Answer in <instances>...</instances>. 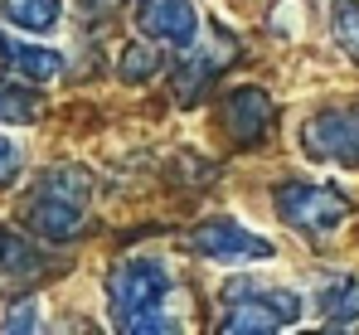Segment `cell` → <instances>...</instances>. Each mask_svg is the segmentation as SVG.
<instances>
[{"label":"cell","instance_id":"6da1fadb","mask_svg":"<svg viewBox=\"0 0 359 335\" xmlns=\"http://www.w3.org/2000/svg\"><path fill=\"white\" fill-rule=\"evenodd\" d=\"M175 291V277L165 258L156 253H131L107 272V316L126 335H170L180 321L165 311V296Z\"/></svg>","mask_w":359,"mask_h":335},{"label":"cell","instance_id":"7a4b0ae2","mask_svg":"<svg viewBox=\"0 0 359 335\" xmlns=\"http://www.w3.org/2000/svg\"><path fill=\"white\" fill-rule=\"evenodd\" d=\"M88 209H93V175L83 166H54L29 190L25 223L44 243H73L88 223Z\"/></svg>","mask_w":359,"mask_h":335},{"label":"cell","instance_id":"3957f363","mask_svg":"<svg viewBox=\"0 0 359 335\" xmlns=\"http://www.w3.org/2000/svg\"><path fill=\"white\" fill-rule=\"evenodd\" d=\"M306 316V301L292 287H262L252 277L224 282V316H219V335H272L292 331Z\"/></svg>","mask_w":359,"mask_h":335},{"label":"cell","instance_id":"277c9868","mask_svg":"<svg viewBox=\"0 0 359 335\" xmlns=\"http://www.w3.org/2000/svg\"><path fill=\"white\" fill-rule=\"evenodd\" d=\"M272 209L282 214V223H292L297 233H306L311 243H325V238H335L345 219H350V199H345V190H335V185H320V180H277L272 185Z\"/></svg>","mask_w":359,"mask_h":335},{"label":"cell","instance_id":"5b68a950","mask_svg":"<svg viewBox=\"0 0 359 335\" xmlns=\"http://www.w3.org/2000/svg\"><path fill=\"white\" fill-rule=\"evenodd\" d=\"M301 151L316 166H359V107H316L301 121Z\"/></svg>","mask_w":359,"mask_h":335},{"label":"cell","instance_id":"8992f818","mask_svg":"<svg viewBox=\"0 0 359 335\" xmlns=\"http://www.w3.org/2000/svg\"><path fill=\"white\" fill-rule=\"evenodd\" d=\"M189 248L199 258H214V263H229V268H248V263H272L277 258V243L262 238L257 228H248L243 219H204L189 228Z\"/></svg>","mask_w":359,"mask_h":335},{"label":"cell","instance_id":"52a82bcc","mask_svg":"<svg viewBox=\"0 0 359 335\" xmlns=\"http://www.w3.org/2000/svg\"><path fill=\"white\" fill-rule=\"evenodd\" d=\"M233 58H238V39H233L224 25H214V39H209V44H199V49L189 44V58L175 68V98L184 103V107H189V103H199V98L209 93V83H214Z\"/></svg>","mask_w":359,"mask_h":335},{"label":"cell","instance_id":"ba28073f","mask_svg":"<svg viewBox=\"0 0 359 335\" xmlns=\"http://www.w3.org/2000/svg\"><path fill=\"white\" fill-rule=\"evenodd\" d=\"M219 121H224V131H229L238 146H257V141L272 131L277 107H272V98H267L262 88L238 83V88L224 93V103H219Z\"/></svg>","mask_w":359,"mask_h":335},{"label":"cell","instance_id":"9c48e42d","mask_svg":"<svg viewBox=\"0 0 359 335\" xmlns=\"http://www.w3.org/2000/svg\"><path fill=\"white\" fill-rule=\"evenodd\" d=\"M136 29L146 39L189 49L199 39V5L194 0H136Z\"/></svg>","mask_w":359,"mask_h":335},{"label":"cell","instance_id":"30bf717a","mask_svg":"<svg viewBox=\"0 0 359 335\" xmlns=\"http://www.w3.org/2000/svg\"><path fill=\"white\" fill-rule=\"evenodd\" d=\"M316 316L320 326L330 331H345V326H359V277L355 272H325L316 282Z\"/></svg>","mask_w":359,"mask_h":335},{"label":"cell","instance_id":"8fae6325","mask_svg":"<svg viewBox=\"0 0 359 335\" xmlns=\"http://www.w3.org/2000/svg\"><path fill=\"white\" fill-rule=\"evenodd\" d=\"M0 63H5L10 73L29 78V83H54L63 68H68V58H63L59 49H49V44H25V39H0Z\"/></svg>","mask_w":359,"mask_h":335},{"label":"cell","instance_id":"7c38bea8","mask_svg":"<svg viewBox=\"0 0 359 335\" xmlns=\"http://www.w3.org/2000/svg\"><path fill=\"white\" fill-rule=\"evenodd\" d=\"M44 112V93L29 78H0V121L5 126H34Z\"/></svg>","mask_w":359,"mask_h":335},{"label":"cell","instance_id":"4fadbf2b","mask_svg":"<svg viewBox=\"0 0 359 335\" xmlns=\"http://www.w3.org/2000/svg\"><path fill=\"white\" fill-rule=\"evenodd\" d=\"M0 15H5V25H15L25 34H54L63 5L59 0H0Z\"/></svg>","mask_w":359,"mask_h":335},{"label":"cell","instance_id":"5bb4252c","mask_svg":"<svg viewBox=\"0 0 359 335\" xmlns=\"http://www.w3.org/2000/svg\"><path fill=\"white\" fill-rule=\"evenodd\" d=\"M39 272V248L20 233H0V282H29Z\"/></svg>","mask_w":359,"mask_h":335},{"label":"cell","instance_id":"9a60e30c","mask_svg":"<svg viewBox=\"0 0 359 335\" xmlns=\"http://www.w3.org/2000/svg\"><path fill=\"white\" fill-rule=\"evenodd\" d=\"M161 39H136V44H126L121 49V58H117V73H121V83H151L156 73H161Z\"/></svg>","mask_w":359,"mask_h":335},{"label":"cell","instance_id":"2e32d148","mask_svg":"<svg viewBox=\"0 0 359 335\" xmlns=\"http://www.w3.org/2000/svg\"><path fill=\"white\" fill-rule=\"evenodd\" d=\"M330 34H335V44L359 63V0H335V10H330Z\"/></svg>","mask_w":359,"mask_h":335},{"label":"cell","instance_id":"e0dca14e","mask_svg":"<svg viewBox=\"0 0 359 335\" xmlns=\"http://www.w3.org/2000/svg\"><path fill=\"white\" fill-rule=\"evenodd\" d=\"M20 170H25V151H20L10 136H0V190H5V185H15V180H20Z\"/></svg>","mask_w":359,"mask_h":335},{"label":"cell","instance_id":"ac0fdd59","mask_svg":"<svg viewBox=\"0 0 359 335\" xmlns=\"http://www.w3.org/2000/svg\"><path fill=\"white\" fill-rule=\"evenodd\" d=\"M39 301H20L10 316H5V331H39Z\"/></svg>","mask_w":359,"mask_h":335}]
</instances>
